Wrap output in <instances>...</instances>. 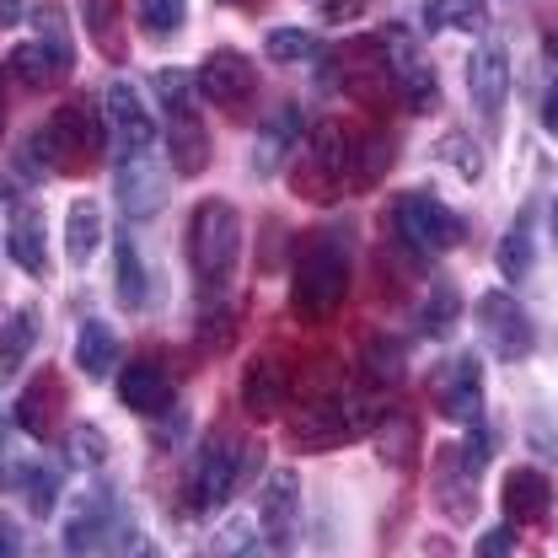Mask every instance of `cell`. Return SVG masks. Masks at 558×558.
<instances>
[{
  "label": "cell",
  "mask_w": 558,
  "mask_h": 558,
  "mask_svg": "<svg viewBox=\"0 0 558 558\" xmlns=\"http://www.w3.org/2000/svg\"><path fill=\"white\" fill-rule=\"evenodd\" d=\"M194 81H199V97L215 102V108H226V113H242L258 97V65L242 49H209Z\"/></svg>",
  "instance_id": "4fadbf2b"
},
{
  "label": "cell",
  "mask_w": 558,
  "mask_h": 558,
  "mask_svg": "<svg viewBox=\"0 0 558 558\" xmlns=\"http://www.w3.org/2000/svg\"><path fill=\"white\" fill-rule=\"evenodd\" d=\"M499 499H505V521L510 526H537L554 505V484L543 468H510L505 484H499Z\"/></svg>",
  "instance_id": "ac0fdd59"
},
{
  "label": "cell",
  "mask_w": 558,
  "mask_h": 558,
  "mask_svg": "<svg viewBox=\"0 0 558 558\" xmlns=\"http://www.w3.org/2000/svg\"><path fill=\"white\" fill-rule=\"evenodd\" d=\"M0 440H5V418H0Z\"/></svg>",
  "instance_id": "6f0895ef"
},
{
  "label": "cell",
  "mask_w": 558,
  "mask_h": 558,
  "mask_svg": "<svg viewBox=\"0 0 558 558\" xmlns=\"http://www.w3.org/2000/svg\"><path fill=\"white\" fill-rule=\"evenodd\" d=\"M220 558H264V554H258L253 532H247L242 521H231V526L220 532Z\"/></svg>",
  "instance_id": "bcb514c9"
},
{
  "label": "cell",
  "mask_w": 558,
  "mask_h": 558,
  "mask_svg": "<svg viewBox=\"0 0 558 558\" xmlns=\"http://www.w3.org/2000/svg\"><path fill=\"white\" fill-rule=\"evenodd\" d=\"M478 328H484V339L494 344V354L510 360V365L537 349V323L526 317V306L510 290H484L478 295Z\"/></svg>",
  "instance_id": "7c38bea8"
},
{
  "label": "cell",
  "mask_w": 558,
  "mask_h": 558,
  "mask_svg": "<svg viewBox=\"0 0 558 558\" xmlns=\"http://www.w3.org/2000/svg\"><path fill=\"white\" fill-rule=\"evenodd\" d=\"M16 488L27 494V510H33L38 521H49V515L60 510V473H54V468L22 462V468H16Z\"/></svg>",
  "instance_id": "836d02e7"
},
{
  "label": "cell",
  "mask_w": 558,
  "mask_h": 558,
  "mask_svg": "<svg viewBox=\"0 0 558 558\" xmlns=\"http://www.w3.org/2000/svg\"><path fill=\"white\" fill-rule=\"evenodd\" d=\"M194 86H199L194 70H156V81H150L161 113H183V108H194Z\"/></svg>",
  "instance_id": "f35d334b"
},
{
  "label": "cell",
  "mask_w": 558,
  "mask_h": 558,
  "mask_svg": "<svg viewBox=\"0 0 558 558\" xmlns=\"http://www.w3.org/2000/svg\"><path fill=\"white\" fill-rule=\"evenodd\" d=\"M226 339H231V306H220V312H209L205 317V344L220 349Z\"/></svg>",
  "instance_id": "7dc6e473"
},
{
  "label": "cell",
  "mask_w": 558,
  "mask_h": 558,
  "mask_svg": "<svg viewBox=\"0 0 558 558\" xmlns=\"http://www.w3.org/2000/svg\"><path fill=\"white\" fill-rule=\"evenodd\" d=\"M398 365H403L398 339H371L365 344V381H398Z\"/></svg>",
  "instance_id": "60d3db41"
},
{
  "label": "cell",
  "mask_w": 558,
  "mask_h": 558,
  "mask_svg": "<svg viewBox=\"0 0 558 558\" xmlns=\"http://www.w3.org/2000/svg\"><path fill=\"white\" fill-rule=\"evenodd\" d=\"M5 253H11L16 269H27V275H49V220H44V209L33 205V199L11 209Z\"/></svg>",
  "instance_id": "ffe728a7"
},
{
  "label": "cell",
  "mask_w": 558,
  "mask_h": 558,
  "mask_svg": "<svg viewBox=\"0 0 558 558\" xmlns=\"http://www.w3.org/2000/svg\"><path fill=\"white\" fill-rule=\"evenodd\" d=\"M145 264H140L135 242L130 236H113V295H119V306L124 312H140L145 306Z\"/></svg>",
  "instance_id": "f546056e"
},
{
  "label": "cell",
  "mask_w": 558,
  "mask_h": 558,
  "mask_svg": "<svg viewBox=\"0 0 558 558\" xmlns=\"http://www.w3.org/2000/svg\"><path fill=\"white\" fill-rule=\"evenodd\" d=\"M38 44H44L65 70H75V44H70V27L60 16H38Z\"/></svg>",
  "instance_id": "ee69618b"
},
{
  "label": "cell",
  "mask_w": 558,
  "mask_h": 558,
  "mask_svg": "<svg viewBox=\"0 0 558 558\" xmlns=\"http://www.w3.org/2000/svg\"><path fill=\"white\" fill-rule=\"evenodd\" d=\"M387 226L409 253H451L462 242V215H451V205H440L429 189L398 194L387 209Z\"/></svg>",
  "instance_id": "5b68a950"
},
{
  "label": "cell",
  "mask_w": 558,
  "mask_h": 558,
  "mask_svg": "<svg viewBox=\"0 0 558 558\" xmlns=\"http://www.w3.org/2000/svg\"><path fill=\"white\" fill-rule=\"evenodd\" d=\"M392 167V135H354L349 140V167H344V183L354 189H376Z\"/></svg>",
  "instance_id": "484cf974"
},
{
  "label": "cell",
  "mask_w": 558,
  "mask_h": 558,
  "mask_svg": "<svg viewBox=\"0 0 558 558\" xmlns=\"http://www.w3.org/2000/svg\"><path fill=\"white\" fill-rule=\"evenodd\" d=\"M242 258V220L226 199H205L189 215V269L205 290H220Z\"/></svg>",
  "instance_id": "3957f363"
},
{
  "label": "cell",
  "mask_w": 558,
  "mask_h": 558,
  "mask_svg": "<svg viewBox=\"0 0 558 558\" xmlns=\"http://www.w3.org/2000/svg\"><path fill=\"white\" fill-rule=\"evenodd\" d=\"M0 140H5V108H0Z\"/></svg>",
  "instance_id": "11a10c76"
},
{
  "label": "cell",
  "mask_w": 558,
  "mask_h": 558,
  "mask_svg": "<svg viewBox=\"0 0 558 558\" xmlns=\"http://www.w3.org/2000/svg\"><path fill=\"white\" fill-rule=\"evenodd\" d=\"M295 135H301V108H290V102H279L269 108L264 119H258V140H253V161H258V172H275L279 161L295 150Z\"/></svg>",
  "instance_id": "cb8c5ba5"
},
{
  "label": "cell",
  "mask_w": 558,
  "mask_h": 558,
  "mask_svg": "<svg viewBox=\"0 0 558 558\" xmlns=\"http://www.w3.org/2000/svg\"><path fill=\"white\" fill-rule=\"evenodd\" d=\"M97 247H102V209L97 199H75L65 215V258L75 269H86L97 258Z\"/></svg>",
  "instance_id": "4316f807"
},
{
  "label": "cell",
  "mask_w": 558,
  "mask_h": 558,
  "mask_svg": "<svg viewBox=\"0 0 558 558\" xmlns=\"http://www.w3.org/2000/svg\"><path fill=\"white\" fill-rule=\"evenodd\" d=\"M537 119H543V130H548V135H558V81L543 92V113H537Z\"/></svg>",
  "instance_id": "f907efd6"
},
{
  "label": "cell",
  "mask_w": 558,
  "mask_h": 558,
  "mask_svg": "<svg viewBox=\"0 0 558 558\" xmlns=\"http://www.w3.org/2000/svg\"><path fill=\"white\" fill-rule=\"evenodd\" d=\"M172 398H178V387H172V376H167V365L161 360H150V354H140L130 360L124 371H119V403L130 409V414H172Z\"/></svg>",
  "instance_id": "2e32d148"
},
{
  "label": "cell",
  "mask_w": 558,
  "mask_h": 558,
  "mask_svg": "<svg viewBox=\"0 0 558 558\" xmlns=\"http://www.w3.org/2000/svg\"><path fill=\"white\" fill-rule=\"evenodd\" d=\"M317 11H323V22H354L365 11V0H317Z\"/></svg>",
  "instance_id": "681fc988"
},
{
  "label": "cell",
  "mask_w": 558,
  "mask_h": 558,
  "mask_svg": "<svg viewBox=\"0 0 558 558\" xmlns=\"http://www.w3.org/2000/svg\"><path fill=\"white\" fill-rule=\"evenodd\" d=\"M295 515H301V478L290 468H279L264 478V543L269 548H290L295 543Z\"/></svg>",
  "instance_id": "d6986e66"
},
{
  "label": "cell",
  "mask_w": 558,
  "mask_h": 558,
  "mask_svg": "<svg viewBox=\"0 0 558 558\" xmlns=\"http://www.w3.org/2000/svg\"><path fill=\"white\" fill-rule=\"evenodd\" d=\"M290 360L275 354V349H264V354H253L247 360V371H242V409L253 418H279L290 409Z\"/></svg>",
  "instance_id": "9a60e30c"
},
{
  "label": "cell",
  "mask_w": 558,
  "mask_h": 558,
  "mask_svg": "<svg viewBox=\"0 0 558 558\" xmlns=\"http://www.w3.org/2000/svg\"><path fill=\"white\" fill-rule=\"evenodd\" d=\"M440 161H446V167H457L462 178H478V172H484V156H478V145H473L468 135H457V130L440 140Z\"/></svg>",
  "instance_id": "7bdbcfd3"
},
{
  "label": "cell",
  "mask_w": 558,
  "mask_h": 558,
  "mask_svg": "<svg viewBox=\"0 0 558 558\" xmlns=\"http://www.w3.org/2000/svg\"><path fill=\"white\" fill-rule=\"evenodd\" d=\"M478 558H510L515 554V526L510 521H499V526H488L484 537H478V548H473Z\"/></svg>",
  "instance_id": "f6af8a7d"
},
{
  "label": "cell",
  "mask_w": 558,
  "mask_h": 558,
  "mask_svg": "<svg viewBox=\"0 0 558 558\" xmlns=\"http://www.w3.org/2000/svg\"><path fill=\"white\" fill-rule=\"evenodd\" d=\"M484 22H488L484 0H424V27H429V33H446V27H457V33H484Z\"/></svg>",
  "instance_id": "1f68e13d"
},
{
  "label": "cell",
  "mask_w": 558,
  "mask_h": 558,
  "mask_svg": "<svg viewBox=\"0 0 558 558\" xmlns=\"http://www.w3.org/2000/svg\"><path fill=\"white\" fill-rule=\"evenodd\" d=\"M65 462L81 468V473L102 468V462H108V435H102L97 424H70L65 429Z\"/></svg>",
  "instance_id": "8d00e7d4"
},
{
  "label": "cell",
  "mask_w": 558,
  "mask_h": 558,
  "mask_svg": "<svg viewBox=\"0 0 558 558\" xmlns=\"http://www.w3.org/2000/svg\"><path fill=\"white\" fill-rule=\"evenodd\" d=\"M457 317H462V290L451 279H435L429 284V301L418 306V333L424 339H451Z\"/></svg>",
  "instance_id": "f1b7e54d"
},
{
  "label": "cell",
  "mask_w": 558,
  "mask_h": 558,
  "mask_svg": "<svg viewBox=\"0 0 558 558\" xmlns=\"http://www.w3.org/2000/svg\"><path fill=\"white\" fill-rule=\"evenodd\" d=\"M102 119H108V135H113L119 150H150L156 119H150L145 97H140L130 81H113V86L102 92Z\"/></svg>",
  "instance_id": "e0dca14e"
},
{
  "label": "cell",
  "mask_w": 558,
  "mask_h": 558,
  "mask_svg": "<svg viewBox=\"0 0 558 558\" xmlns=\"http://www.w3.org/2000/svg\"><path fill=\"white\" fill-rule=\"evenodd\" d=\"M376 409H371V398L360 392V387H349V392H317V398H306L295 414H290V440L301 446V451H339L349 446L354 435H365V429H376Z\"/></svg>",
  "instance_id": "7a4b0ae2"
},
{
  "label": "cell",
  "mask_w": 558,
  "mask_h": 558,
  "mask_svg": "<svg viewBox=\"0 0 558 558\" xmlns=\"http://www.w3.org/2000/svg\"><path fill=\"white\" fill-rule=\"evenodd\" d=\"M108 526H113V488L92 484L81 488L65 505V532H60V554L65 558H92L97 543H108Z\"/></svg>",
  "instance_id": "5bb4252c"
},
{
  "label": "cell",
  "mask_w": 558,
  "mask_h": 558,
  "mask_svg": "<svg viewBox=\"0 0 558 558\" xmlns=\"http://www.w3.org/2000/svg\"><path fill=\"white\" fill-rule=\"evenodd\" d=\"M354 279V247L349 231H306L295 242V279H290V306L306 328L328 323Z\"/></svg>",
  "instance_id": "6da1fadb"
},
{
  "label": "cell",
  "mask_w": 558,
  "mask_h": 558,
  "mask_svg": "<svg viewBox=\"0 0 558 558\" xmlns=\"http://www.w3.org/2000/svg\"><path fill=\"white\" fill-rule=\"evenodd\" d=\"M414 440H418V429H414V418L403 414V409H392V414L376 418V451H381L392 468L414 457Z\"/></svg>",
  "instance_id": "d590c367"
},
{
  "label": "cell",
  "mask_w": 558,
  "mask_h": 558,
  "mask_svg": "<svg viewBox=\"0 0 558 558\" xmlns=\"http://www.w3.org/2000/svg\"><path fill=\"white\" fill-rule=\"evenodd\" d=\"M494 264H499V275L515 279V284L532 275V209H521V215H515V226L505 231V242H499Z\"/></svg>",
  "instance_id": "d6a6232c"
},
{
  "label": "cell",
  "mask_w": 558,
  "mask_h": 558,
  "mask_svg": "<svg viewBox=\"0 0 558 558\" xmlns=\"http://www.w3.org/2000/svg\"><path fill=\"white\" fill-rule=\"evenodd\" d=\"M81 22L92 33L97 49H113V33H119V0H81Z\"/></svg>",
  "instance_id": "ab89813d"
},
{
  "label": "cell",
  "mask_w": 558,
  "mask_h": 558,
  "mask_svg": "<svg viewBox=\"0 0 558 558\" xmlns=\"http://www.w3.org/2000/svg\"><path fill=\"white\" fill-rule=\"evenodd\" d=\"M38 344V312L33 306H16L5 323H0V376H11Z\"/></svg>",
  "instance_id": "4dcf8cb0"
},
{
  "label": "cell",
  "mask_w": 558,
  "mask_h": 558,
  "mask_svg": "<svg viewBox=\"0 0 558 558\" xmlns=\"http://www.w3.org/2000/svg\"><path fill=\"white\" fill-rule=\"evenodd\" d=\"M113 199L130 220H150L167 209V172L150 150H113Z\"/></svg>",
  "instance_id": "8fae6325"
},
{
  "label": "cell",
  "mask_w": 558,
  "mask_h": 558,
  "mask_svg": "<svg viewBox=\"0 0 558 558\" xmlns=\"http://www.w3.org/2000/svg\"><path fill=\"white\" fill-rule=\"evenodd\" d=\"M468 92H473V108L484 119H499V108L510 97V54H505V44H484L468 60Z\"/></svg>",
  "instance_id": "44dd1931"
},
{
  "label": "cell",
  "mask_w": 558,
  "mask_h": 558,
  "mask_svg": "<svg viewBox=\"0 0 558 558\" xmlns=\"http://www.w3.org/2000/svg\"><path fill=\"white\" fill-rule=\"evenodd\" d=\"M16 172L27 178V183H38V178H49L54 172V156H49V140L44 135H27L16 145Z\"/></svg>",
  "instance_id": "b9f144b4"
},
{
  "label": "cell",
  "mask_w": 558,
  "mask_h": 558,
  "mask_svg": "<svg viewBox=\"0 0 558 558\" xmlns=\"http://www.w3.org/2000/svg\"><path fill=\"white\" fill-rule=\"evenodd\" d=\"M543 54H548V65L558 70V33H548V38H543Z\"/></svg>",
  "instance_id": "db71d44e"
},
{
  "label": "cell",
  "mask_w": 558,
  "mask_h": 558,
  "mask_svg": "<svg viewBox=\"0 0 558 558\" xmlns=\"http://www.w3.org/2000/svg\"><path fill=\"white\" fill-rule=\"evenodd\" d=\"M49 156H54V172H86V167H97V156H102V140H108V119H102V108H92V102H65V108H54V119H49Z\"/></svg>",
  "instance_id": "8992f818"
},
{
  "label": "cell",
  "mask_w": 558,
  "mask_h": 558,
  "mask_svg": "<svg viewBox=\"0 0 558 558\" xmlns=\"http://www.w3.org/2000/svg\"><path fill=\"white\" fill-rule=\"evenodd\" d=\"M247 468H253V446L231 440V429L205 435V446L194 451V473H189V484H183V510H189V515L220 510V505L236 494V484L247 478Z\"/></svg>",
  "instance_id": "277c9868"
},
{
  "label": "cell",
  "mask_w": 558,
  "mask_h": 558,
  "mask_svg": "<svg viewBox=\"0 0 558 558\" xmlns=\"http://www.w3.org/2000/svg\"><path fill=\"white\" fill-rule=\"evenodd\" d=\"M54 409H65V387H60L54 371H38V376L22 387V398H16L11 418H16L33 440H49V435H54Z\"/></svg>",
  "instance_id": "7402d4cb"
},
{
  "label": "cell",
  "mask_w": 558,
  "mask_h": 558,
  "mask_svg": "<svg viewBox=\"0 0 558 558\" xmlns=\"http://www.w3.org/2000/svg\"><path fill=\"white\" fill-rule=\"evenodd\" d=\"M113 360H119V333H113L102 317H86V323H81V339H75V365H81L92 381H108Z\"/></svg>",
  "instance_id": "83f0119b"
},
{
  "label": "cell",
  "mask_w": 558,
  "mask_h": 558,
  "mask_svg": "<svg viewBox=\"0 0 558 558\" xmlns=\"http://www.w3.org/2000/svg\"><path fill=\"white\" fill-rule=\"evenodd\" d=\"M264 54H269L275 65H306V60H317V38L301 33V27H275V33L264 38Z\"/></svg>",
  "instance_id": "74e56055"
},
{
  "label": "cell",
  "mask_w": 558,
  "mask_h": 558,
  "mask_svg": "<svg viewBox=\"0 0 558 558\" xmlns=\"http://www.w3.org/2000/svg\"><path fill=\"white\" fill-rule=\"evenodd\" d=\"M113 558H167V554H161L156 537H124V543L113 548Z\"/></svg>",
  "instance_id": "c3c4849f"
},
{
  "label": "cell",
  "mask_w": 558,
  "mask_h": 558,
  "mask_svg": "<svg viewBox=\"0 0 558 558\" xmlns=\"http://www.w3.org/2000/svg\"><path fill=\"white\" fill-rule=\"evenodd\" d=\"M167 150H172V172L178 178H199L209 167V130L199 124L194 108L167 113Z\"/></svg>",
  "instance_id": "603a6c76"
},
{
  "label": "cell",
  "mask_w": 558,
  "mask_h": 558,
  "mask_svg": "<svg viewBox=\"0 0 558 558\" xmlns=\"http://www.w3.org/2000/svg\"><path fill=\"white\" fill-rule=\"evenodd\" d=\"M5 70H11V81L16 86H27V92H49V86H60L70 70L38 44V38H27V44H16L11 54H5Z\"/></svg>",
  "instance_id": "d4e9b609"
},
{
  "label": "cell",
  "mask_w": 558,
  "mask_h": 558,
  "mask_svg": "<svg viewBox=\"0 0 558 558\" xmlns=\"http://www.w3.org/2000/svg\"><path fill=\"white\" fill-rule=\"evenodd\" d=\"M189 22V0H140V33L145 44H172Z\"/></svg>",
  "instance_id": "e575fe53"
},
{
  "label": "cell",
  "mask_w": 558,
  "mask_h": 558,
  "mask_svg": "<svg viewBox=\"0 0 558 558\" xmlns=\"http://www.w3.org/2000/svg\"><path fill=\"white\" fill-rule=\"evenodd\" d=\"M381 60H387V75H392V92H398V102L409 108V113H435L440 108V86H435V70L429 60L418 54V44L403 33V27H387L381 33Z\"/></svg>",
  "instance_id": "30bf717a"
},
{
  "label": "cell",
  "mask_w": 558,
  "mask_h": 558,
  "mask_svg": "<svg viewBox=\"0 0 558 558\" xmlns=\"http://www.w3.org/2000/svg\"><path fill=\"white\" fill-rule=\"evenodd\" d=\"M424 398L451 424H478L484 418V365H478V354H451V360L429 365Z\"/></svg>",
  "instance_id": "52a82bcc"
},
{
  "label": "cell",
  "mask_w": 558,
  "mask_h": 558,
  "mask_svg": "<svg viewBox=\"0 0 558 558\" xmlns=\"http://www.w3.org/2000/svg\"><path fill=\"white\" fill-rule=\"evenodd\" d=\"M344 167H349V135H344V124L328 119V124L312 130L306 156L290 167V189H295L301 199H312V205H328V199H339Z\"/></svg>",
  "instance_id": "9c48e42d"
},
{
  "label": "cell",
  "mask_w": 558,
  "mask_h": 558,
  "mask_svg": "<svg viewBox=\"0 0 558 558\" xmlns=\"http://www.w3.org/2000/svg\"><path fill=\"white\" fill-rule=\"evenodd\" d=\"M554 236H558V205H554Z\"/></svg>",
  "instance_id": "9f6ffc18"
},
{
  "label": "cell",
  "mask_w": 558,
  "mask_h": 558,
  "mask_svg": "<svg viewBox=\"0 0 558 558\" xmlns=\"http://www.w3.org/2000/svg\"><path fill=\"white\" fill-rule=\"evenodd\" d=\"M33 5L27 0H0V27H22V16H27Z\"/></svg>",
  "instance_id": "816d5d0a"
},
{
  "label": "cell",
  "mask_w": 558,
  "mask_h": 558,
  "mask_svg": "<svg viewBox=\"0 0 558 558\" xmlns=\"http://www.w3.org/2000/svg\"><path fill=\"white\" fill-rule=\"evenodd\" d=\"M0 558H22V537L11 521H0Z\"/></svg>",
  "instance_id": "f5cc1de1"
},
{
  "label": "cell",
  "mask_w": 558,
  "mask_h": 558,
  "mask_svg": "<svg viewBox=\"0 0 558 558\" xmlns=\"http://www.w3.org/2000/svg\"><path fill=\"white\" fill-rule=\"evenodd\" d=\"M478 473L484 462L468 451V440H446L435 451V468H429V494H435V510L451 521V526H468L478 515Z\"/></svg>",
  "instance_id": "ba28073f"
}]
</instances>
